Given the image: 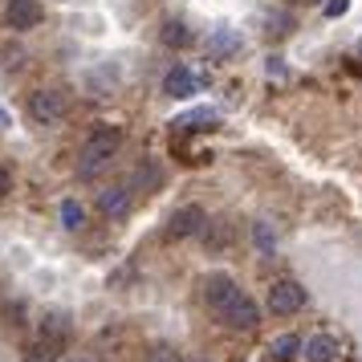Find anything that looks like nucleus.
I'll return each instance as SVG.
<instances>
[{"label": "nucleus", "instance_id": "17", "mask_svg": "<svg viewBox=\"0 0 362 362\" xmlns=\"http://www.w3.org/2000/svg\"><path fill=\"white\" fill-rule=\"evenodd\" d=\"M269 33H277V37L293 33V17H289V13H273V17H269Z\"/></svg>", "mask_w": 362, "mask_h": 362}, {"label": "nucleus", "instance_id": "20", "mask_svg": "<svg viewBox=\"0 0 362 362\" xmlns=\"http://www.w3.org/2000/svg\"><path fill=\"white\" fill-rule=\"evenodd\" d=\"M0 57H4V69H21L25 66V53L21 49H0Z\"/></svg>", "mask_w": 362, "mask_h": 362}, {"label": "nucleus", "instance_id": "25", "mask_svg": "<svg viewBox=\"0 0 362 362\" xmlns=\"http://www.w3.org/2000/svg\"><path fill=\"white\" fill-rule=\"evenodd\" d=\"M0 127H8V118H4V110H0Z\"/></svg>", "mask_w": 362, "mask_h": 362}, {"label": "nucleus", "instance_id": "15", "mask_svg": "<svg viewBox=\"0 0 362 362\" xmlns=\"http://www.w3.org/2000/svg\"><path fill=\"white\" fill-rule=\"evenodd\" d=\"M163 45H171V49L192 45V29H187L183 21H167V25H163Z\"/></svg>", "mask_w": 362, "mask_h": 362}, {"label": "nucleus", "instance_id": "18", "mask_svg": "<svg viewBox=\"0 0 362 362\" xmlns=\"http://www.w3.org/2000/svg\"><path fill=\"white\" fill-rule=\"evenodd\" d=\"M147 362H183V354L175 350V346H155L147 354Z\"/></svg>", "mask_w": 362, "mask_h": 362}, {"label": "nucleus", "instance_id": "1", "mask_svg": "<svg viewBox=\"0 0 362 362\" xmlns=\"http://www.w3.org/2000/svg\"><path fill=\"white\" fill-rule=\"evenodd\" d=\"M118 147H122V131H118V127H98V131L82 143V163H78V175H82V180H94L98 171L110 167V159L118 155Z\"/></svg>", "mask_w": 362, "mask_h": 362}, {"label": "nucleus", "instance_id": "19", "mask_svg": "<svg viewBox=\"0 0 362 362\" xmlns=\"http://www.w3.org/2000/svg\"><path fill=\"white\" fill-rule=\"evenodd\" d=\"M41 334H49V338H66V317H62V313H53L49 322L41 326Z\"/></svg>", "mask_w": 362, "mask_h": 362}, {"label": "nucleus", "instance_id": "12", "mask_svg": "<svg viewBox=\"0 0 362 362\" xmlns=\"http://www.w3.org/2000/svg\"><path fill=\"white\" fill-rule=\"evenodd\" d=\"M301 338H297V334H281V338H273V342H269V354H273V358L277 362H293V358H301Z\"/></svg>", "mask_w": 362, "mask_h": 362}, {"label": "nucleus", "instance_id": "4", "mask_svg": "<svg viewBox=\"0 0 362 362\" xmlns=\"http://www.w3.org/2000/svg\"><path fill=\"white\" fill-rule=\"evenodd\" d=\"M216 317H220L224 326H232V329H257V326H261V305H257V301L240 289V293L232 297V301L216 313Z\"/></svg>", "mask_w": 362, "mask_h": 362}, {"label": "nucleus", "instance_id": "11", "mask_svg": "<svg viewBox=\"0 0 362 362\" xmlns=\"http://www.w3.org/2000/svg\"><path fill=\"white\" fill-rule=\"evenodd\" d=\"M62 346H66V338H49V334H41V338L25 350V362H57Z\"/></svg>", "mask_w": 362, "mask_h": 362}, {"label": "nucleus", "instance_id": "5", "mask_svg": "<svg viewBox=\"0 0 362 362\" xmlns=\"http://www.w3.org/2000/svg\"><path fill=\"white\" fill-rule=\"evenodd\" d=\"M199 232H208V216H204L199 204H183L167 220V236L171 240H187V236H199Z\"/></svg>", "mask_w": 362, "mask_h": 362}, {"label": "nucleus", "instance_id": "8", "mask_svg": "<svg viewBox=\"0 0 362 362\" xmlns=\"http://www.w3.org/2000/svg\"><path fill=\"white\" fill-rule=\"evenodd\" d=\"M4 21H8V29H13V33H29V29L41 25V4H37V0H8Z\"/></svg>", "mask_w": 362, "mask_h": 362}, {"label": "nucleus", "instance_id": "22", "mask_svg": "<svg viewBox=\"0 0 362 362\" xmlns=\"http://www.w3.org/2000/svg\"><path fill=\"white\" fill-rule=\"evenodd\" d=\"M350 8V0H326V17H342Z\"/></svg>", "mask_w": 362, "mask_h": 362}, {"label": "nucleus", "instance_id": "10", "mask_svg": "<svg viewBox=\"0 0 362 362\" xmlns=\"http://www.w3.org/2000/svg\"><path fill=\"white\" fill-rule=\"evenodd\" d=\"M196 90H199V78L187 66H175L163 78V94H171V98H192Z\"/></svg>", "mask_w": 362, "mask_h": 362}, {"label": "nucleus", "instance_id": "16", "mask_svg": "<svg viewBox=\"0 0 362 362\" xmlns=\"http://www.w3.org/2000/svg\"><path fill=\"white\" fill-rule=\"evenodd\" d=\"M252 236H257V248H261V252H273V245H277V232L269 228V220H257V224H252Z\"/></svg>", "mask_w": 362, "mask_h": 362}, {"label": "nucleus", "instance_id": "2", "mask_svg": "<svg viewBox=\"0 0 362 362\" xmlns=\"http://www.w3.org/2000/svg\"><path fill=\"white\" fill-rule=\"evenodd\" d=\"M66 115H69L66 90L49 86V90H33V94H29V118H33L37 127H53V122H62Z\"/></svg>", "mask_w": 362, "mask_h": 362}, {"label": "nucleus", "instance_id": "13", "mask_svg": "<svg viewBox=\"0 0 362 362\" xmlns=\"http://www.w3.org/2000/svg\"><path fill=\"white\" fill-rule=\"evenodd\" d=\"M62 228L66 232H82L86 228V208L78 199H62Z\"/></svg>", "mask_w": 362, "mask_h": 362}, {"label": "nucleus", "instance_id": "9", "mask_svg": "<svg viewBox=\"0 0 362 362\" xmlns=\"http://www.w3.org/2000/svg\"><path fill=\"white\" fill-rule=\"evenodd\" d=\"M338 354H342V342L334 334H313L301 346V358L305 362H338Z\"/></svg>", "mask_w": 362, "mask_h": 362}, {"label": "nucleus", "instance_id": "23", "mask_svg": "<svg viewBox=\"0 0 362 362\" xmlns=\"http://www.w3.org/2000/svg\"><path fill=\"white\" fill-rule=\"evenodd\" d=\"M269 74H277V78L285 74V66H281V57H269Z\"/></svg>", "mask_w": 362, "mask_h": 362}, {"label": "nucleus", "instance_id": "26", "mask_svg": "<svg viewBox=\"0 0 362 362\" xmlns=\"http://www.w3.org/2000/svg\"><path fill=\"white\" fill-rule=\"evenodd\" d=\"M297 4H317V0H297Z\"/></svg>", "mask_w": 362, "mask_h": 362}, {"label": "nucleus", "instance_id": "27", "mask_svg": "<svg viewBox=\"0 0 362 362\" xmlns=\"http://www.w3.org/2000/svg\"><path fill=\"white\" fill-rule=\"evenodd\" d=\"M187 362H208V358H187Z\"/></svg>", "mask_w": 362, "mask_h": 362}, {"label": "nucleus", "instance_id": "7", "mask_svg": "<svg viewBox=\"0 0 362 362\" xmlns=\"http://www.w3.org/2000/svg\"><path fill=\"white\" fill-rule=\"evenodd\" d=\"M236 293H240V285H236L228 273H208V277H204V301H208L212 313H220Z\"/></svg>", "mask_w": 362, "mask_h": 362}, {"label": "nucleus", "instance_id": "24", "mask_svg": "<svg viewBox=\"0 0 362 362\" xmlns=\"http://www.w3.org/2000/svg\"><path fill=\"white\" fill-rule=\"evenodd\" d=\"M66 362H98V358H94V354H69Z\"/></svg>", "mask_w": 362, "mask_h": 362}, {"label": "nucleus", "instance_id": "6", "mask_svg": "<svg viewBox=\"0 0 362 362\" xmlns=\"http://www.w3.org/2000/svg\"><path fill=\"white\" fill-rule=\"evenodd\" d=\"M131 204H134V192L127 183H110V187H102L98 192V212L106 220H122V216H131Z\"/></svg>", "mask_w": 362, "mask_h": 362}, {"label": "nucleus", "instance_id": "21", "mask_svg": "<svg viewBox=\"0 0 362 362\" xmlns=\"http://www.w3.org/2000/svg\"><path fill=\"white\" fill-rule=\"evenodd\" d=\"M8 192H13V171H8V167L0 163V199L8 196Z\"/></svg>", "mask_w": 362, "mask_h": 362}, {"label": "nucleus", "instance_id": "3", "mask_svg": "<svg viewBox=\"0 0 362 362\" xmlns=\"http://www.w3.org/2000/svg\"><path fill=\"white\" fill-rule=\"evenodd\" d=\"M269 310L277 317H289V313L305 310V285H297L293 277H277L269 285Z\"/></svg>", "mask_w": 362, "mask_h": 362}, {"label": "nucleus", "instance_id": "14", "mask_svg": "<svg viewBox=\"0 0 362 362\" xmlns=\"http://www.w3.org/2000/svg\"><path fill=\"white\" fill-rule=\"evenodd\" d=\"M208 49H212L216 57H228V53H236V49H240V37L232 33V29H216V33H212V41H208Z\"/></svg>", "mask_w": 362, "mask_h": 362}]
</instances>
